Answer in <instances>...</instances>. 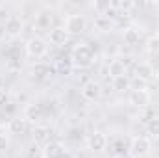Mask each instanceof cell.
I'll list each match as a JSON object with an SVG mask.
<instances>
[{
	"label": "cell",
	"mask_w": 159,
	"mask_h": 158,
	"mask_svg": "<svg viewBox=\"0 0 159 158\" xmlns=\"http://www.w3.org/2000/svg\"><path fill=\"white\" fill-rule=\"evenodd\" d=\"M70 58H72L74 65H78V67H89L94 62V52H93V48L87 43H78V45H74V48L70 52Z\"/></svg>",
	"instance_id": "cell-1"
},
{
	"label": "cell",
	"mask_w": 159,
	"mask_h": 158,
	"mask_svg": "<svg viewBox=\"0 0 159 158\" xmlns=\"http://www.w3.org/2000/svg\"><path fill=\"white\" fill-rule=\"evenodd\" d=\"M65 32L69 36H78V34H83L85 28H87V19L85 15L81 13H70L67 19H65Z\"/></svg>",
	"instance_id": "cell-2"
},
{
	"label": "cell",
	"mask_w": 159,
	"mask_h": 158,
	"mask_svg": "<svg viewBox=\"0 0 159 158\" xmlns=\"http://www.w3.org/2000/svg\"><path fill=\"white\" fill-rule=\"evenodd\" d=\"M128 151H129V155L133 158H141V156H144V155H148V153L152 151V141H150V138H146V136H135V138L129 141Z\"/></svg>",
	"instance_id": "cell-3"
},
{
	"label": "cell",
	"mask_w": 159,
	"mask_h": 158,
	"mask_svg": "<svg viewBox=\"0 0 159 158\" xmlns=\"http://www.w3.org/2000/svg\"><path fill=\"white\" fill-rule=\"evenodd\" d=\"M26 52H28V56H32V58H43L46 52H48V45H46V41L39 37V36H34V37H30V39L26 41Z\"/></svg>",
	"instance_id": "cell-4"
},
{
	"label": "cell",
	"mask_w": 159,
	"mask_h": 158,
	"mask_svg": "<svg viewBox=\"0 0 159 158\" xmlns=\"http://www.w3.org/2000/svg\"><path fill=\"white\" fill-rule=\"evenodd\" d=\"M152 102V93L144 87H137L129 93V104L135 108H146Z\"/></svg>",
	"instance_id": "cell-5"
},
{
	"label": "cell",
	"mask_w": 159,
	"mask_h": 158,
	"mask_svg": "<svg viewBox=\"0 0 159 158\" xmlns=\"http://www.w3.org/2000/svg\"><path fill=\"white\" fill-rule=\"evenodd\" d=\"M87 143H89V149H91V151L102 153V151L107 147V136H106L104 132H100V130H94V132L89 134Z\"/></svg>",
	"instance_id": "cell-6"
},
{
	"label": "cell",
	"mask_w": 159,
	"mask_h": 158,
	"mask_svg": "<svg viewBox=\"0 0 159 158\" xmlns=\"http://www.w3.org/2000/svg\"><path fill=\"white\" fill-rule=\"evenodd\" d=\"M81 97L87 101H98L102 97V86L94 80H89L81 86Z\"/></svg>",
	"instance_id": "cell-7"
},
{
	"label": "cell",
	"mask_w": 159,
	"mask_h": 158,
	"mask_svg": "<svg viewBox=\"0 0 159 158\" xmlns=\"http://www.w3.org/2000/svg\"><path fill=\"white\" fill-rule=\"evenodd\" d=\"M22 117L26 121H32V123H41L43 117H44V110L43 106L37 104V102H32V104H26L24 106V116Z\"/></svg>",
	"instance_id": "cell-8"
},
{
	"label": "cell",
	"mask_w": 159,
	"mask_h": 158,
	"mask_svg": "<svg viewBox=\"0 0 159 158\" xmlns=\"http://www.w3.org/2000/svg\"><path fill=\"white\" fill-rule=\"evenodd\" d=\"M67 153H69V151H67L65 145L59 143V141H48V143L44 145V149H43L44 158H63Z\"/></svg>",
	"instance_id": "cell-9"
},
{
	"label": "cell",
	"mask_w": 159,
	"mask_h": 158,
	"mask_svg": "<svg viewBox=\"0 0 159 158\" xmlns=\"http://www.w3.org/2000/svg\"><path fill=\"white\" fill-rule=\"evenodd\" d=\"M135 77L139 80H152L156 78V71H154V67L148 63V62H141V63H137L135 65Z\"/></svg>",
	"instance_id": "cell-10"
},
{
	"label": "cell",
	"mask_w": 159,
	"mask_h": 158,
	"mask_svg": "<svg viewBox=\"0 0 159 158\" xmlns=\"http://www.w3.org/2000/svg\"><path fill=\"white\" fill-rule=\"evenodd\" d=\"M48 41H50L52 45L61 47V45H65V43L69 41V34H67L65 28H61V26H57V28H50V30H48Z\"/></svg>",
	"instance_id": "cell-11"
},
{
	"label": "cell",
	"mask_w": 159,
	"mask_h": 158,
	"mask_svg": "<svg viewBox=\"0 0 159 158\" xmlns=\"http://www.w3.org/2000/svg\"><path fill=\"white\" fill-rule=\"evenodd\" d=\"M50 138H52V130L48 128V126H44V125H35L34 126V141L35 143H48L50 141Z\"/></svg>",
	"instance_id": "cell-12"
},
{
	"label": "cell",
	"mask_w": 159,
	"mask_h": 158,
	"mask_svg": "<svg viewBox=\"0 0 159 158\" xmlns=\"http://www.w3.org/2000/svg\"><path fill=\"white\" fill-rule=\"evenodd\" d=\"M22 21H20V17H11L6 24H4V28H6V34L7 36H11V37H15V36H19L20 32H22Z\"/></svg>",
	"instance_id": "cell-13"
},
{
	"label": "cell",
	"mask_w": 159,
	"mask_h": 158,
	"mask_svg": "<svg viewBox=\"0 0 159 158\" xmlns=\"http://www.w3.org/2000/svg\"><path fill=\"white\" fill-rule=\"evenodd\" d=\"M7 130H9V134H15V136L22 134L26 130V119L24 117H11L9 123H7Z\"/></svg>",
	"instance_id": "cell-14"
},
{
	"label": "cell",
	"mask_w": 159,
	"mask_h": 158,
	"mask_svg": "<svg viewBox=\"0 0 159 158\" xmlns=\"http://www.w3.org/2000/svg\"><path fill=\"white\" fill-rule=\"evenodd\" d=\"M107 73L111 78H119V77H126V63L122 60H113L107 67Z\"/></svg>",
	"instance_id": "cell-15"
},
{
	"label": "cell",
	"mask_w": 159,
	"mask_h": 158,
	"mask_svg": "<svg viewBox=\"0 0 159 158\" xmlns=\"http://www.w3.org/2000/svg\"><path fill=\"white\" fill-rule=\"evenodd\" d=\"M122 39H124V45H128V47H133V45H137L139 39H141V34H139V30H135V28H126L124 30V34H122Z\"/></svg>",
	"instance_id": "cell-16"
},
{
	"label": "cell",
	"mask_w": 159,
	"mask_h": 158,
	"mask_svg": "<svg viewBox=\"0 0 159 158\" xmlns=\"http://www.w3.org/2000/svg\"><path fill=\"white\" fill-rule=\"evenodd\" d=\"M94 26H96V30L107 32V30L113 28V21L109 19V15H98V17L94 19Z\"/></svg>",
	"instance_id": "cell-17"
},
{
	"label": "cell",
	"mask_w": 159,
	"mask_h": 158,
	"mask_svg": "<svg viewBox=\"0 0 159 158\" xmlns=\"http://www.w3.org/2000/svg\"><path fill=\"white\" fill-rule=\"evenodd\" d=\"M111 87H113L115 91H128V89L131 87V80L128 78V77H119V78H113V82H111Z\"/></svg>",
	"instance_id": "cell-18"
},
{
	"label": "cell",
	"mask_w": 159,
	"mask_h": 158,
	"mask_svg": "<svg viewBox=\"0 0 159 158\" xmlns=\"http://www.w3.org/2000/svg\"><path fill=\"white\" fill-rule=\"evenodd\" d=\"M50 24H52V17H50V13H39V15L35 17V26L41 28V30H48Z\"/></svg>",
	"instance_id": "cell-19"
},
{
	"label": "cell",
	"mask_w": 159,
	"mask_h": 158,
	"mask_svg": "<svg viewBox=\"0 0 159 158\" xmlns=\"http://www.w3.org/2000/svg\"><path fill=\"white\" fill-rule=\"evenodd\" d=\"M146 130L152 138H159V117H152L146 125Z\"/></svg>",
	"instance_id": "cell-20"
},
{
	"label": "cell",
	"mask_w": 159,
	"mask_h": 158,
	"mask_svg": "<svg viewBox=\"0 0 159 158\" xmlns=\"http://www.w3.org/2000/svg\"><path fill=\"white\" fill-rule=\"evenodd\" d=\"M32 73H34L35 77H39V78H44L46 75H50V67L44 65V63H35V65L32 67Z\"/></svg>",
	"instance_id": "cell-21"
},
{
	"label": "cell",
	"mask_w": 159,
	"mask_h": 158,
	"mask_svg": "<svg viewBox=\"0 0 159 158\" xmlns=\"http://www.w3.org/2000/svg\"><path fill=\"white\" fill-rule=\"evenodd\" d=\"M146 50L150 54H159V37L157 36H152L150 39L146 41Z\"/></svg>",
	"instance_id": "cell-22"
},
{
	"label": "cell",
	"mask_w": 159,
	"mask_h": 158,
	"mask_svg": "<svg viewBox=\"0 0 159 158\" xmlns=\"http://www.w3.org/2000/svg\"><path fill=\"white\" fill-rule=\"evenodd\" d=\"M9 19H11V15L7 13V9H6L4 6H0V24L4 26V24H6V22L9 21Z\"/></svg>",
	"instance_id": "cell-23"
},
{
	"label": "cell",
	"mask_w": 159,
	"mask_h": 158,
	"mask_svg": "<svg viewBox=\"0 0 159 158\" xmlns=\"http://www.w3.org/2000/svg\"><path fill=\"white\" fill-rule=\"evenodd\" d=\"M7 145H9V140H7V136H6V134H0V151L7 149Z\"/></svg>",
	"instance_id": "cell-24"
},
{
	"label": "cell",
	"mask_w": 159,
	"mask_h": 158,
	"mask_svg": "<svg viewBox=\"0 0 159 158\" xmlns=\"http://www.w3.org/2000/svg\"><path fill=\"white\" fill-rule=\"evenodd\" d=\"M7 123H9L7 114H6L4 110H0V126H7Z\"/></svg>",
	"instance_id": "cell-25"
},
{
	"label": "cell",
	"mask_w": 159,
	"mask_h": 158,
	"mask_svg": "<svg viewBox=\"0 0 159 158\" xmlns=\"http://www.w3.org/2000/svg\"><path fill=\"white\" fill-rule=\"evenodd\" d=\"M4 36H6V28L0 24V37H4Z\"/></svg>",
	"instance_id": "cell-26"
},
{
	"label": "cell",
	"mask_w": 159,
	"mask_h": 158,
	"mask_svg": "<svg viewBox=\"0 0 159 158\" xmlns=\"http://www.w3.org/2000/svg\"><path fill=\"white\" fill-rule=\"evenodd\" d=\"M156 36L159 37V24H157V28H156Z\"/></svg>",
	"instance_id": "cell-27"
},
{
	"label": "cell",
	"mask_w": 159,
	"mask_h": 158,
	"mask_svg": "<svg viewBox=\"0 0 159 158\" xmlns=\"http://www.w3.org/2000/svg\"><path fill=\"white\" fill-rule=\"evenodd\" d=\"M2 84H4V80H2V77H0V87H2Z\"/></svg>",
	"instance_id": "cell-28"
},
{
	"label": "cell",
	"mask_w": 159,
	"mask_h": 158,
	"mask_svg": "<svg viewBox=\"0 0 159 158\" xmlns=\"http://www.w3.org/2000/svg\"><path fill=\"white\" fill-rule=\"evenodd\" d=\"M156 78H157V80H159V71H157V73H156Z\"/></svg>",
	"instance_id": "cell-29"
}]
</instances>
